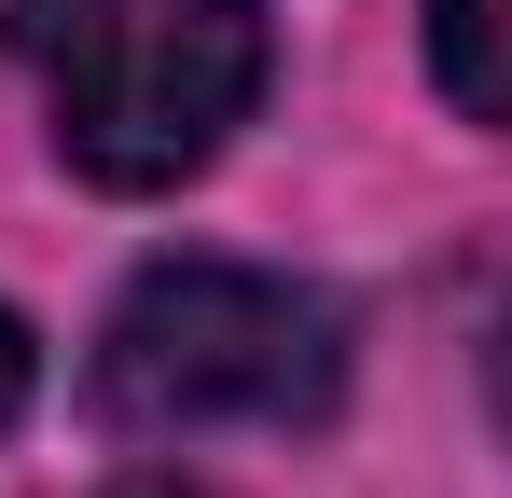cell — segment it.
I'll return each mask as SVG.
<instances>
[{
  "label": "cell",
  "instance_id": "2",
  "mask_svg": "<svg viewBox=\"0 0 512 498\" xmlns=\"http://www.w3.org/2000/svg\"><path fill=\"white\" fill-rule=\"evenodd\" d=\"M346 402V305L319 277H277V263H222V249H180L139 263L125 305L97 319V415L111 429H319Z\"/></svg>",
  "mask_w": 512,
  "mask_h": 498
},
{
  "label": "cell",
  "instance_id": "3",
  "mask_svg": "<svg viewBox=\"0 0 512 498\" xmlns=\"http://www.w3.org/2000/svg\"><path fill=\"white\" fill-rule=\"evenodd\" d=\"M429 70L457 97V125L512 111V0H429Z\"/></svg>",
  "mask_w": 512,
  "mask_h": 498
},
{
  "label": "cell",
  "instance_id": "4",
  "mask_svg": "<svg viewBox=\"0 0 512 498\" xmlns=\"http://www.w3.org/2000/svg\"><path fill=\"white\" fill-rule=\"evenodd\" d=\"M28 388H42V332H28L14 305H0V429L28 415Z\"/></svg>",
  "mask_w": 512,
  "mask_h": 498
},
{
  "label": "cell",
  "instance_id": "5",
  "mask_svg": "<svg viewBox=\"0 0 512 498\" xmlns=\"http://www.w3.org/2000/svg\"><path fill=\"white\" fill-rule=\"evenodd\" d=\"M111 498H222V485H194V471H125Z\"/></svg>",
  "mask_w": 512,
  "mask_h": 498
},
{
  "label": "cell",
  "instance_id": "1",
  "mask_svg": "<svg viewBox=\"0 0 512 498\" xmlns=\"http://www.w3.org/2000/svg\"><path fill=\"white\" fill-rule=\"evenodd\" d=\"M0 42L97 194H180L222 166L277 70L263 0H0Z\"/></svg>",
  "mask_w": 512,
  "mask_h": 498
}]
</instances>
